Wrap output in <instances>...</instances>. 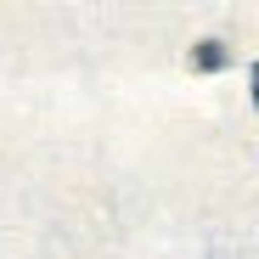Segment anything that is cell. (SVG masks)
Returning <instances> with one entry per match:
<instances>
[{"label":"cell","mask_w":259,"mask_h":259,"mask_svg":"<svg viewBox=\"0 0 259 259\" xmlns=\"http://www.w3.org/2000/svg\"><path fill=\"white\" fill-rule=\"evenodd\" d=\"M231 62V46H226V39H197V46H192V68L197 73H220Z\"/></svg>","instance_id":"cell-1"},{"label":"cell","mask_w":259,"mask_h":259,"mask_svg":"<svg viewBox=\"0 0 259 259\" xmlns=\"http://www.w3.org/2000/svg\"><path fill=\"white\" fill-rule=\"evenodd\" d=\"M253 107H259V62H253Z\"/></svg>","instance_id":"cell-2"}]
</instances>
